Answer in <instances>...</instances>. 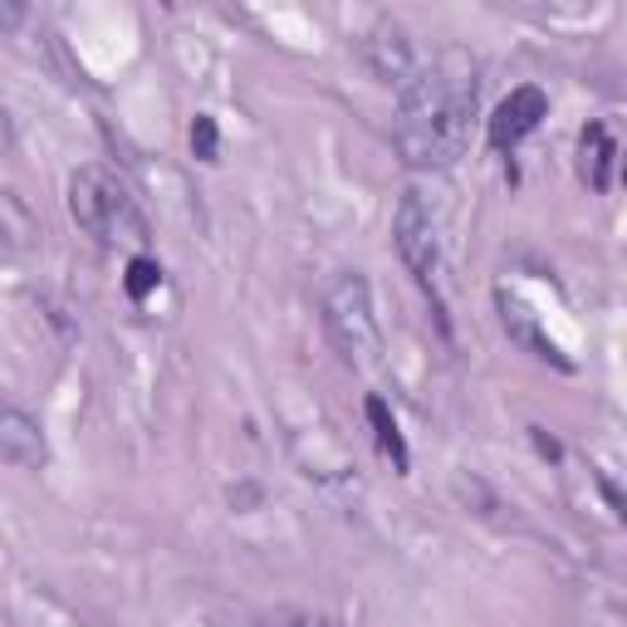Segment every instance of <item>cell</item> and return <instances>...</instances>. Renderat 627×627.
Masks as SVG:
<instances>
[{"mask_svg": "<svg viewBox=\"0 0 627 627\" xmlns=\"http://www.w3.org/2000/svg\"><path fill=\"white\" fill-rule=\"evenodd\" d=\"M69 212L89 236L99 240H148V226H142L138 206L128 202L118 182H113L103 167H79L75 182H69Z\"/></svg>", "mask_w": 627, "mask_h": 627, "instance_id": "obj_3", "label": "cell"}, {"mask_svg": "<svg viewBox=\"0 0 627 627\" xmlns=\"http://www.w3.org/2000/svg\"><path fill=\"white\" fill-rule=\"evenodd\" d=\"M392 240H397V255L407 260V270L422 285H432L436 270H442V236H436V216L422 192H402L392 216Z\"/></svg>", "mask_w": 627, "mask_h": 627, "instance_id": "obj_4", "label": "cell"}, {"mask_svg": "<svg viewBox=\"0 0 627 627\" xmlns=\"http://www.w3.org/2000/svg\"><path fill=\"white\" fill-rule=\"evenodd\" d=\"M368 422H373V432H378V446L397 461V470H407V442H402V432H397V422H392L383 397H368Z\"/></svg>", "mask_w": 627, "mask_h": 627, "instance_id": "obj_9", "label": "cell"}, {"mask_svg": "<svg viewBox=\"0 0 627 627\" xmlns=\"http://www.w3.org/2000/svg\"><path fill=\"white\" fill-rule=\"evenodd\" d=\"M0 142H5V113H0Z\"/></svg>", "mask_w": 627, "mask_h": 627, "instance_id": "obj_14", "label": "cell"}, {"mask_svg": "<svg viewBox=\"0 0 627 627\" xmlns=\"http://www.w3.org/2000/svg\"><path fill=\"white\" fill-rule=\"evenodd\" d=\"M549 113V99L545 89H535V83H520V89H510V99L495 109V118H490V148L505 152L515 148L520 138H529V133L539 128V118Z\"/></svg>", "mask_w": 627, "mask_h": 627, "instance_id": "obj_6", "label": "cell"}, {"mask_svg": "<svg viewBox=\"0 0 627 627\" xmlns=\"http://www.w3.org/2000/svg\"><path fill=\"white\" fill-rule=\"evenodd\" d=\"M583 176H589L593 192H608L613 186V138L603 123L583 128Z\"/></svg>", "mask_w": 627, "mask_h": 627, "instance_id": "obj_8", "label": "cell"}, {"mask_svg": "<svg viewBox=\"0 0 627 627\" xmlns=\"http://www.w3.org/2000/svg\"><path fill=\"white\" fill-rule=\"evenodd\" d=\"M260 627H333L329 618H314V613H299V608H275L260 618Z\"/></svg>", "mask_w": 627, "mask_h": 627, "instance_id": "obj_13", "label": "cell"}, {"mask_svg": "<svg viewBox=\"0 0 627 627\" xmlns=\"http://www.w3.org/2000/svg\"><path fill=\"white\" fill-rule=\"evenodd\" d=\"M505 329H510V333H515V339H520V343H525V349H535V353H539V358H554V363H563V358H559V353H554V343H549V339H545V333H539V329H535V323H529V314H525V309H520V305H510V299H505Z\"/></svg>", "mask_w": 627, "mask_h": 627, "instance_id": "obj_10", "label": "cell"}, {"mask_svg": "<svg viewBox=\"0 0 627 627\" xmlns=\"http://www.w3.org/2000/svg\"><path fill=\"white\" fill-rule=\"evenodd\" d=\"M192 152L202 157V162H216V157H221V133H216V118H196L192 123Z\"/></svg>", "mask_w": 627, "mask_h": 627, "instance_id": "obj_11", "label": "cell"}, {"mask_svg": "<svg viewBox=\"0 0 627 627\" xmlns=\"http://www.w3.org/2000/svg\"><path fill=\"white\" fill-rule=\"evenodd\" d=\"M323 329H329L333 349L343 353V363L353 368H373L383 353V329L373 314V289L358 270H339L323 285Z\"/></svg>", "mask_w": 627, "mask_h": 627, "instance_id": "obj_2", "label": "cell"}, {"mask_svg": "<svg viewBox=\"0 0 627 627\" xmlns=\"http://www.w3.org/2000/svg\"><path fill=\"white\" fill-rule=\"evenodd\" d=\"M358 55H363V65L373 69V79L397 83V89H402V83L417 75L412 39H407V30L392 25V20H378V25H373L368 35L358 39Z\"/></svg>", "mask_w": 627, "mask_h": 627, "instance_id": "obj_5", "label": "cell"}, {"mask_svg": "<svg viewBox=\"0 0 627 627\" xmlns=\"http://www.w3.org/2000/svg\"><path fill=\"white\" fill-rule=\"evenodd\" d=\"M480 79L466 55H442L432 65H417V75L402 83L392 142L407 167L417 172H442L470 142Z\"/></svg>", "mask_w": 627, "mask_h": 627, "instance_id": "obj_1", "label": "cell"}, {"mask_svg": "<svg viewBox=\"0 0 627 627\" xmlns=\"http://www.w3.org/2000/svg\"><path fill=\"white\" fill-rule=\"evenodd\" d=\"M0 461L25 466V470H39L49 461L45 432H39L35 417L15 412V407H0Z\"/></svg>", "mask_w": 627, "mask_h": 627, "instance_id": "obj_7", "label": "cell"}, {"mask_svg": "<svg viewBox=\"0 0 627 627\" xmlns=\"http://www.w3.org/2000/svg\"><path fill=\"white\" fill-rule=\"evenodd\" d=\"M157 280H162V270H157V260H148V255H138L128 265V295L133 299H148L152 289H157Z\"/></svg>", "mask_w": 627, "mask_h": 627, "instance_id": "obj_12", "label": "cell"}]
</instances>
